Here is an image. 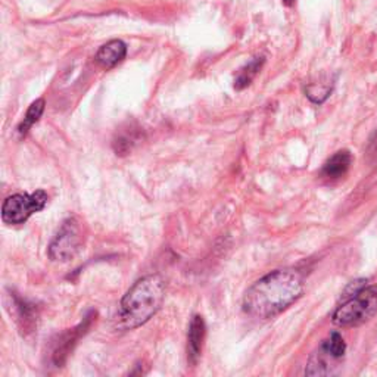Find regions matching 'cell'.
Listing matches in <instances>:
<instances>
[{
  "mask_svg": "<svg viewBox=\"0 0 377 377\" xmlns=\"http://www.w3.org/2000/svg\"><path fill=\"white\" fill-rule=\"evenodd\" d=\"M301 274L295 270H274L256 280L244 296V311L256 319H273L302 296Z\"/></svg>",
  "mask_w": 377,
  "mask_h": 377,
  "instance_id": "cell-1",
  "label": "cell"
},
{
  "mask_svg": "<svg viewBox=\"0 0 377 377\" xmlns=\"http://www.w3.org/2000/svg\"><path fill=\"white\" fill-rule=\"evenodd\" d=\"M165 300V285L160 275L152 274L137 280L124 295L118 319L124 329H137L160 311Z\"/></svg>",
  "mask_w": 377,
  "mask_h": 377,
  "instance_id": "cell-2",
  "label": "cell"
},
{
  "mask_svg": "<svg viewBox=\"0 0 377 377\" xmlns=\"http://www.w3.org/2000/svg\"><path fill=\"white\" fill-rule=\"evenodd\" d=\"M345 297V302L336 308L332 317V322L336 326H361L377 315V285L364 286Z\"/></svg>",
  "mask_w": 377,
  "mask_h": 377,
  "instance_id": "cell-3",
  "label": "cell"
},
{
  "mask_svg": "<svg viewBox=\"0 0 377 377\" xmlns=\"http://www.w3.org/2000/svg\"><path fill=\"white\" fill-rule=\"evenodd\" d=\"M346 354V344L341 333L333 332L310 356L307 376H332L337 373Z\"/></svg>",
  "mask_w": 377,
  "mask_h": 377,
  "instance_id": "cell-4",
  "label": "cell"
},
{
  "mask_svg": "<svg viewBox=\"0 0 377 377\" xmlns=\"http://www.w3.org/2000/svg\"><path fill=\"white\" fill-rule=\"evenodd\" d=\"M49 201V196L45 190H35L31 195L18 193L6 197L2 207V220L9 226L24 224L28 218L42 211Z\"/></svg>",
  "mask_w": 377,
  "mask_h": 377,
  "instance_id": "cell-5",
  "label": "cell"
},
{
  "mask_svg": "<svg viewBox=\"0 0 377 377\" xmlns=\"http://www.w3.org/2000/svg\"><path fill=\"white\" fill-rule=\"evenodd\" d=\"M83 245L82 227L77 218H68L58 230L49 245V258L52 261L67 263L78 253Z\"/></svg>",
  "mask_w": 377,
  "mask_h": 377,
  "instance_id": "cell-6",
  "label": "cell"
},
{
  "mask_svg": "<svg viewBox=\"0 0 377 377\" xmlns=\"http://www.w3.org/2000/svg\"><path fill=\"white\" fill-rule=\"evenodd\" d=\"M94 317H96V312L92 311L89 312V315L84 317V320L80 324H77L72 329H67L65 332L56 334V337L52 341V345H50V363L55 367H62L65 364L67 359L72 352V349L75 348V345L78 344V341H80L82 337L87 333V330L90 329Z\"/></svg>",
  "mask_w": 377,
  "mask_h": 377,
  "instance_id": "cell-7",
  "label": "cell"
},
{
  "mask_svg": "<svg viewBox=\"0 0 377 377\" xmlns=\"http://www.w3.org/2000/svg\"><path fill=\"white\" fill-rule=\"evenodd\" d=\"M207 334V326L201 315H193L187 333V359L190 364H196L200 360L204 341Z\"/></svg>",
  "mask_w": 377,
  "mask_h": 377,
  "instance_id": "cell-8",
  "label": "cell"
},
{
  "mask_svg": "<svg viewBox=\"0 0 377 377\" xmlns=\"http://www.w3.org/2000/svg\"><path fill=\"white\" fill-rule=\"evenodd\" d=\"M352 164V155L348 151H339L324 163L322 168V175L329 180H339L345 177Z\"/></svg>",
  "mask_w": 377,
  "mask_h": 377,
  "instance_id": "cell-9",
  "label": "cell"
},
{
  "mask_svg": "<svg viewBox=\"0 0 377 377\" xmlns=\"http://www.w3.org/2000/svg\"><path fill=\"white\" fill-rule=\"evenodd\" d=\"M127 55V46L123 40H111L96 53L97 62L105 68H112L120 64Z\"/></svg>",
  "mask_w": 377,
  "mask_h": 377,
  "instance_id": "cell-10",
  "label": "cell"
},
{
  "mask_svg": "<svg viewBox=\"0 0 377 377\" xmlns=\"http://www.w3.org/2000/svg\"><path fill=\"white\" fill-rule=\"evenodd\" d=\"M13 308L18 311L16 314V320L21 326V332L23 333H28L33 332L37 326V312L34 310V305L27 304L26 301H23L21 297H18L13 295Z\"/></svg>",
  "mask_w": 377,
  "mask_h": 377,
  "instance_id": "cell-11",
  "label": "cell"
},
{
  "mask_svg": "<svg viewBox=\"0 0 377 377\" xmlns=\"http://www.w3.org/2000/svg\"><path fill=\"white\" fill-rule=\"evenodd\" d=\"M264 64H266V59L261 56V58L252 59L249 64H246L244 68H241L239 72H237L236 78H234V89L236 90L246 89L252 83V80L256 77V74L261 71Z\"/></svg>",
  "mask_w": 377,
  "mask_h": 377,
  "instance_id": "cell-12",
  "label": "cell"
},
{
  "mask_svg": "<svg viewBox=\"0 0 377 377\" xmlns=\"http://www.w3.org/2000/svg\"><path fill=\"white\" fill-rule=\"evenodd\" d=\"M45 106H46V102H45V99H37V101H34L31 105H30V108H28V111H27V114H26V116H24V120H23V123L21 124H19V127H18V134L19 136H26L27 133H28V130L38 121V120H40V118H42V115H43V112H45Z\"/></svg>",
  "mask_w": 377,
  "mask_h": 377,
  "instance_id": "cell-13",
  "label": "cell"
},
{
  "mask_svg": "<svg viewBox=\"0 0 377 377\" xmlns=\"http://www.w3.org/2000/svg\"><path fill=\"white\" fill-rule=\"evenodd\" d=\"M305 93H307V97L310 99L311 102L320 105L330 96L332 86H329V84H310V86H307Z\"/></svg>",
  "mask_w": 377,
  "mask_h": 377,
  "instance_id": "cell-14",
  "label": "cell"
},
{
  "mask_svg": "<svg viewBox=\"0 0 377 377\" xmlns=\"http://www.w3.org/2000/svg\"><path fill=\"white\" fill-rule=\"evenodd\" d=\"M283 2H285V5H288V6H292V5H293V2H295V0H283Z\"/></svg>",
  "mask_w": 377,
  "mask_h": 377,
  "instance_id": "cell-15",
  "label": "cell"
}]
</instances>
